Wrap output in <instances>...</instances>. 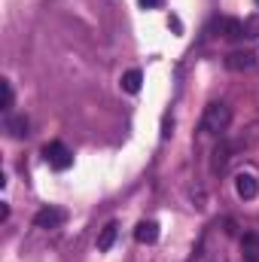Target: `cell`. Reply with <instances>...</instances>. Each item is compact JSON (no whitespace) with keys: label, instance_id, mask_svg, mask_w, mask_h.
Returning a JSON list of instances; mask_svg holds the SVG:
<instances>
[{"label":"cell","instance_id":"obj_1","mask_svg":"<svg viewBox=\"0 0 259 262\" xmlns=\"http://www.w3.org/2000/svg\"><path fill=\"white\" fill-rule=\"evenodd\" d=\"M229 122H232V110H229V104L213 101V104H207V107H204L201 131H204V134H223V131L229 128Z\"/></svg>","mask_w":259,"mask_h":262},{"label":"cell","instance_id":"obj_2","mask_svg":"<svg viewBox=\"0 0 259 262\" xmlns=\"http://www.w3.org/2000/svg\"><path fill=\"white\" fill-rule=\"evenodd\" d=\"M43 156H46V162L55 168V171H67L70 165H73V152L67 149L64 143H58V140H52V143H46V149H43Z\"/></svg>","mask_w":259,"mask_h":262},{"label":"cell","instance_id":"obj_3","mask_svg":"<svg viewBox=\"0 0 259 262\" xmlns=\"http://www.w3.org/2000/svg\"><path fill=\"white\" fill-rule=\"evenodd\" d=\"M64 220H67V213L61 207H43V210L34 216V226H37V229H58Z\"/></svg>","mask_w":259,"mask_h":262},{"label":"cell","instance_id":"obj_4","mask_svg":"<svg viewBox=\"0 0 259 262\" xmlns=\"http://www.w3.org/2000/svg\"><path fill=\"white\" fill-rule=\"evenodd\" d=\"M259 61H256V52H232L226 55V67L229 70H253Z\"/></svg>","mask_w":259,"mask_h":262},{"label":"cell","instance_id":"obj_5","mask_svg":"<svg viewBox=\"0 0 259 262\" xmlns=\"http://www.w3.org/2000/svg\"><path fill=\"white\" fill-rule=\"evenodd\" d=\"M235 192H238V195L244 198V201L256 198V192H259L256 177H253V174H238V177H235Z\"/></svg>","mask_w":259,"mask_h":262},{"label":"cell","instance_id":"obj_6","mask_svg":"<svg viewBox=\"0 0 259 262\" xmlns=\"http://www.w3.org/2000/svg\"><path fill=\"white\" fill-rule=\"evenodd\" d=\"M134 238H137V244H156V241H159V223H153V220L137 223Z\"/></svg>","mask_w":259,"mask_h":262},{"label":"cell","instance_id":"obj_7","mask_svg":"<svg viewBox=\"0 0 259 262\" xmlns=\"http://www.w3.org/2000/svg\"><path fill=\"white\" fill-rule=\"evenodd\" d=\"M241 256L247 262H259V235H244L241 238Z\"/></svg>","mask_w":259,"mask_h":262},{"label":"cell","instance_id":"obj_8","mask_svg":"<svg viewBox=\"0 0 259 262\" xmlns=\"http://www.w3.org/2000/svg\"><path fill=\"white\" fill-rule=\"evenodd\" d=\"M6 131H9V137H15V140L28 137V119H25V116H9V119H6Z\"/></svg>","mask_w":259,"mask_h":262},{"label":"cell","instance_id":"obj_9","mask_svg":"<svg viewBox=\"0 0 259 262\" xmlns=\"http://www.w3.org/2000/svg\"><path fill=\"white\" fill-rule=\"evenodd\" d=\"M113 241H116V223H107V226L101 229V235H98V250L107 253V250L113 247Z\"/></svg>","mask_w":259,"mask_h":262},{"label":"cell","instance_id":"obj_10","mask_svg":"<svg viewBox=\"0 0 259 262\" xmlns=\"http://www.w3.org/2000/svg\"><path fill=\"white\" fill-rule=\"evenodd\" d=\"M140 82H143V73H140V70H128V73L122 76V89H125L128 95H137V92H140Z\"/></svg>","mask_w":259,"mask_h":262},{"label":"cell","instance_id":"obj_11","mask_svg":"<svg viewBox=\"0 0 259 262\" xmlns=\"http://www.w3.org/2000/svg\"><path fill=\"white\" fill-rule=\"evenodd\" d=\"M223 31H226L229 40H241V37H244V25H241L238 18H226V21H223Z\"/></svg>","mask_w":259,"mask_h":262},{"label":"cell","instance_id":"obj_12","mask_svg":"<svg viewBox=\"0 0 259 262\" xmlns=\"http://www.w3.org/2000/svg\"><path fill=\"white\" fill-rule=\"evenodd\" d=\"M0 107H3V110H9V107H12V85H9L6 79L0 82Z\"/></svg>","mask_w":259,"mask_h":262},{"label":"cell","instance_id":"obj_13","mask_svg":"<svg viewBox=\"0 0 259 262\" xmlns=\"http://www.w3.org/2000/svg\"><path fill=\"white\" fill-rule=\"evenodd\" d=\"M226 159H229V149L226 146H217V152H213V171H220L226 165Z\"/></svg>","mask_w":259,"mask_h":262},{"label":"cell","instance_id":"obj_14","mask_svg":"<svg viewBox=\"0 0 259 262\" xmlns=\"http://www.w3.org/2000/svg\"><path fill=\"white\" fill-rule=\"evenodd\" d=\"M162 125H165V131H162V137H168V134H171V128H174V119H168V116H165V122H162Z\"/></svg>","mask_w":259,"mask_h":262},{"label":"cell","instance_id":"obj_15","mask_svg":"<svg viewBox=\"0 0 259 262\" xmlns=\"http://www.w3.org/2000/svg\"><path fill=\"white\" fill-rule=\"evenodd\" d=\"M143 6H159V0H140Z\"/></svg>","mask_w":259,"mask_h":262}]
</instances>
